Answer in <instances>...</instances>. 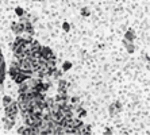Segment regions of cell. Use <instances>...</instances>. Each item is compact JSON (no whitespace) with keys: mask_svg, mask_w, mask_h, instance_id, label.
Here are the masks:
<instances>
[{"mask_svg":"<svg viewBox=\"0 0 150 135\" xmlns=\"http://www.w3.org/2000/svg\"><path fill=\"white\" fill-rule=\"evenodd\" d=\"M72 68V62H69V61H65L62 65V72H68V70Z\"/></svg>","mask_w":150,"mask_h":135,"instance_id":"obj_14","label":"cell"},{"mask_svg":"<svg viewBox=\"0 0 150 135\" xmlns=\"http://www.w3.org/2000/svg\"><path fill=\"white\" fill-rule=\"evenodd\" d=\"M104 134H112L111 128H107V130H105V132H104Z\"/></svg>","mask_w":150,"mask_h":135,"instance_id":"obj_21","label":"cell"},{"mask_svg":"<svg viewBox=\"0 0 150 135\" xmlns=\"http://www.w3.org/2000/svg\"><path fill=\"white\" fill-rule=\"evenodd\" d=\"M123 39H126V41H131V42H134V39H135V33H134L133 30H129V31H126L125 38H123Z\"/></svg>","mask_w":150,"mask_h":135,"instance_id":"obj_10","label":"cell"},{"mask_svg":"<svg viewBox=\"0 0 150 135\" xmlns=\"http://www.w3.org/2000/svg\"><path fill=\"white\" fill-rule=\"evenodd\" d=\"M120 111H122V104H120V101H114L108 107V114L111 115V116L118 115Z\"/></svg>","mask_w":150,"mask_h":135,"instance_id":"obj_4","label":"cell"},{"mask_svg":"<svg viewBox=\"0 0 150 135\" xmlns=\"http://www.w3.org/2000/svg\"><path fill=\"white\" fill-rule=\"evenodd\" d=\"M37 1H43V0H37Z\"/></svg>","mask_w":150,"mask_h":135,"instance_id":"obj_23","label":"cell"},{"mask_svg":"<svg viewBox=\"0 0 150 135\" xmlns=\"http://www.w3.org/2000/svg\"><path fill=\"white\" fill-rule=\"evenodd\" d=\"M69 103L70 104H81V100L79 99V97L73 96V97H70V99H69Z\"/></svg>","mask_w":150,"mask_h":135,"instance_id":"obj_16","label":"cell"},{"mask_svg":"<svg viewBox=\"0 0 150 135\" xmlns=\"http://www.w3.org/2000/svg\"><path fill=\"white\" fill-rule=\"evenodd\" d=\"M19 85V93H26V90L28 89V85H27V81H23V83L18 84Z\"/></svg>","mask_w":150,"mask_h":135,"instance_id":"obj_11","label":"cell"},{"mask_svg":"<svg viewBox=\"0 0 150 135\" xmlns=\"http://www.w3.org/2000/svg\"><path fill=\"white\" fill-rule=\"evenodd\" d=\"M11 30H12V33L15 35H21L23 33V24L21 22H14V23L11 24Z\"/></svg>","mask_w":150,"mask_h":135,"instance_id":"obj_6","label":"cell"},{"mask_svg":"<svg viewBox=\"0 0 150 135\" xmlns=\"http://www.w3.org/2000/svg\"><path fill=\"white\" fill-rule=\"evenodd\" d=\"M76 114H77V116H79L80 119H81V118H85V116H87V111H85L83 107L79 108V110L76 111Z\"/></svg>","mask_w":150,"mask_h":135,"instance_id":"obj_12","label":"cell"},{"mask_svg":"<svg viewBox=\"0 0 150 135\" xmlns=\"http://www.w3.org/2000/svg\"><path fill=\"white\" fill-rule=\"evenodd\" d=\"M123 45H125L126 50L129 53H134V50H135V46H134V43L131 41H126V39H123Z\"/></svg>","mask_w":150,"mask_h":135,"instance_id":"obj_9","label":"cell"},{"mask_svg":"<svg viewBox=\"0 0 150 135\" xmlns=\"http://www.w3.org/2000/svg\"><path fill=\"white\" fill-rule=\"evenodd\" d=\"M19 72H21V68H19V62H18V61H14V62L11 64V66H10V70H8V73H10L11 78L16 76Z\"/></svg>","mask_w":150,"mask_h":135,"instance_id":"obj_5","label":"cell"},{"mask_svg":"<svg viewBox=\"0 0 150 135\" xmlns=\"http://www.w3.org/2000/svg\"><path fill=\"white\" fill-rule=\"evenodd\" d=\"M16 12H18V15H19V16H22V15H25V11L22 10V8H16Z\"/></svg>","mask_w":150,"mask_h":135,"instance_id":"obj_19","label":"cell"},{"mask_svg":"<svg viewBox=\"0 0 150 135\" xmlns=\"http://www.w3.org/2000/svg\"><path fill=\"white\" fill-rule=\"evenodd\" d=\"M18 62H19V68H21V70H23V72H28V73H33V61L30 58L25 57V58L19 59Z\"/></svg>","mask_w":150,"mask_h":135,"instance_id":"obj_3","label":"cell"},{"mask_svg":"<svg viewBox=\"0 0 150 135\" xmlns=\"http://www.w3.org/2000/svg\"><path fill=\"white\" fill-rule=\"evenodd\" d=\"M4 77H6V72H0V85L4 83Z\"/></svg>","mask_w":150,"mask_h":135,"instance_id":"obj_17","label":"cell"},{"mask_svg":"<svg viewBox=\"0 0 150 135\" xmlns=\"http://www.w3.org/2000/svg\"><path fill=\"white\" fill-rule=\"evenodd\" d=\"M80 14L83 15V16H89V15H91V10L88 7H83L80 10Z\"/></svg>","mask_w":150,"mask_h":135,"instance_id":"obj_13","label":"cell"},{"mask_svg":"<svg viewBox=\"0 0 150 135\" xmlns=\"http://www.w3.org/2000/svg\"><path fill=\"white\" fill-rule=\"evenodd\" d=\"M19 114V107H18V101L12 100L7 107H4V116H10V118L16 119Z\"/></svg>","mask_w":150,"mask_h":135,"instance_id":"obj_1","label":"cell"},{"mask_svg":"<svg viewBox=\"0 0 150 135\" xmlns=\"http://www.w3.org/2000/svg\"><path fill=\"white\" fill-rule=\"evenodd\" d=\"M11 101H12V97H11V96H4L3 97V105H4V107H7Z\"/></svg>","mask_w":150,"mask_h":135,"instance_id":"obj_15","label":"cell"},{"mask_svg":"<svg viewBox=\"0 0 150 135\" xmlns=\"http://www.w3.org/2000/svg\"><path fill=\"white\" fill-rule=\"evenodd\" d=\"M4 58H3V54H1V52H0V62H3Z\"/></svg>","mask_w":150,"mask_h":135,"instance_id":"obj_22","label":"cell"},{"mask_svg":"<svg viewBox=\"0 0 150 135\" xmlns=\"http://www.w3.org/2000/svg\"><path fill=\"white\" fill-rule=\"evenodd\" d=\"M23 130H25V126H22L21 128H18V134H23Z\"/></svg>","mask_w":150,"mask_h":135,"instance_id":"obj_20","label":"cell"},{"mask_svg":"<svg viewBox=\"0 0 150 135\" xmlns=\"http://www.w3.org/2000/svg\"><path fill=\"white\" fill-rule=\"evenodd\" d=\"M50 58H56L54 53L52 52V49L47 47V46H41V49H39V59L41 61H47Z\"/></svg>","mask_w":150,"mask_h":135,"instance_id":"obj_2","label":"cell"},{"mask_svg":"<svg viewBox=\"0 0 150 135\" xmlns=\"http://www.w3.org/2000/svg\"><path fill=\"white\" fill-rule=\"evenodd\" d=\"M3 122H4V128H6V130H11L15 124V119L10 118V116H4Z\"/></svg>","mask_w":150,"mask_h":135,"instance_id":"obj_8","label":"cell"},{"mask_svg":"<svg viewBox=\"0 0 150 135\" xmlns=\"http://www.w3.org/2000/svg\"><path fill=\"white\" fill-rule=\"evenodd\" d=\"M57 88H58V92H61V90H68V88H69V83H68L67 80H64L59 77L58 80H57Z\"/></svg>","mask_w":150,"mask_h":135,"instance_id":"obj_7","label":"cell"},{"mask_svg":"<svg viewBox=\"0 0 150 135\" xmlns=\"http://www.w3.org/2000/svg\"><path fill=\"white\" fill-rule=\"evenodd\" d=\"M62 28H64V31H69V30H70L69 23H67V22H65V23L62 24Z\"/></svg>","mask_w":150,"mask_h":135,"instance_id":"obj_18","label":"cell"}]
</instances>
